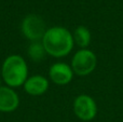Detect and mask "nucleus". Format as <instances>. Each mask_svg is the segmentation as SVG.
I'll return each instance as SVG.
<instances>
[{
    "mask_svg": "<svg viewBox=\"0 0 123 122\" xmlns=\"http://www.w3.org/2000/svg\"><path fill=\"white\" fill-rule=\"evenodd\" d=\"M42 44L48 54L54 57H63L71 52L74 41L72 34L65 27L54 26L47 30Z\"/></svg>",
    "mask_w": 123,
    "mask_h": 122,
    "instance_id": "f257e3e1",
    "label": "nucleus"
},
{
    "mask_svg": "<svg viewBox=\"0 0 123 122\" xmlns=\"http://www.w3.org/2000/svg\"><path fill=\"white\" fill-rule=\"evenodd\" d=\"M28 68L24 58L19 55H10L4 60L1 68L3 81L10 88L24 85L27 80Z\"/></svg>",
    "mask_w": 123,
    "mask_h": 122,
    "instance_id": "f03ea898",
    "label": "nucleus"
},
{
    "mask_svg": "<svg viewBox=\"0 0 123 122\" xmlns=\"http://www.w3.org/2000/svg\"><path fill=\"white\" fill-rule=\"evenodd\" d=\"M97 65V57L91 50L81 49L76 52L71 61L74 73L78 76H87L94 71Z\"/></svg>",
    "mask_w": 123,
    "mask_h": 122,
    "instance_id": "7ed1b4c3",
    "label": "nucleus"
},
{
    "mask_svg": "<svg viewBox=\"0 0 123 122\" xmlns=\"http://www.w3.org/2000/svg\"><path fill=\"white\" fill-rule=\"evenodd\" d=\"M22 32L27 39L31 41H39L47 32L45 23L40 16L29 14L22 22Z\"/></svg>",
    "mask_w": 123,
    "mask_h": 122,
    "instance_id": "20e7f679",
    "label": "nucleus"
},
{
    "mask_svg": "<svg viewBox=\"0 0 123 122\" xmlns=\"http://www.w3.org/2000/svg\"><path fill=\"white\" fill-rule=\"evenodd\" d=\"M74 112L80 120L91 121L97 115L96 102L90 95L81 94L74 102Z\"/></svg>",
    "mask_w": 123,
    "mask_h": 122,
    "instance_id": "39448f33",
    "label": "nucleus"
},
{
    "mask_svg": "<svg viewBox=\"0 0 123 122\" xmlns=\"http://www.w3.org/2000/svg\"><path fill=\"white\" fill-rule=\"evenodd\" d=\"M49 76L54 83L58 85H65L72 80L74 71L71 66L65 63H55L50 67Z\"/></svg>",
    "mask_w": 123,
    "mask_h": 122,
    "instance_id": "423d86ee",
    "label": "nucleus"
},
{
    "mask_svg": "<svg viewBox=\"0 0 123 122\" xmlns=\"http://www.w3.org/2000/svg\"><path fill=\"white\" fill-rule=\"evenodd\" d=\"M19 104L18 95L10 86H0V111H14Z\"/></svg>",
    "mask_w": 123,
    "mask_h": 122,
    "instance_id": "0eeeda50",
    "label": "nucleus"
},
{
    "mask_svg": "<svg viewBox=\"0 0 123 122\" xmlns=\"http://www.w3.org/2000/svg\"><path fill=\"white\" fill-rule=\"evenodd\" d=\"M24 89L28 94L38 96L43 94L49 89V80L43 76H32L27 78L26 82L24 83Z\"/></svg>",
    "mask_w": 123,
    "mask_h": 122,
    "instance_id": "6e6552de",
    "label": "nucleus"
},
{
    "mask_svg": "<svg viewBox=\"0 0 123 122\" xmlns=\"http://www.w3.org/2000/svg\"><path fill=\"white\" fill-rule=\"evenodd\" d=\"M74 41L78 47L85 49L91 42V32L85 26H78L74 31Z\"/></svg>",
    "mask_w": 123,
    "mask_h": 122,
    "instance_id": "1a4fd4ad",
    "label": "nucleus"
},
{
    "mask_svg": "<svg viewBox=\"0 0 123 122\" xmlns=\"http://www.w3.org/2000/svg\"><path fill=\"white\" fill-rule=\"evenodd\" d=\"M45 54L47 52H45L42 42L40 41H34L28 48V56L35 62H40L44 57Z\"/></svg>",
    "mask_w": 123,
    "mask_h": 122,
    "instance_id": "9d476101",
    "label": "nucleus"
}]
</instances>
